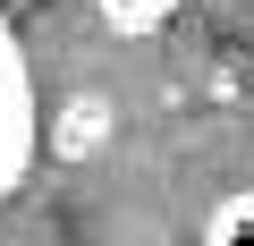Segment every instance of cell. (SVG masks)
<instances>
[{
    "label": "cell",
    "mask_w": 254,
    "mask_h": 246,
    "mask_svg": "<svg viewBox=\"0 0 254 246\" xmlns=\"http://www.w3.org/2000/svg\"><path fill=\"white\" fill-rule=\"evenodd\" d=\"M203 246H254V187H237V195L203 221Z\"/></svg>",
    "instance_id": "277c9868"
},
{
    "label": "cell",
    "mask_w": 254,
    "mask_h": 246,
    "mask_svg": "<svg viewBox=\"0 0 254 246\" xmlns=\"http://www.w3.org/2000/svg\"><path fill=\"white\" fill-rule=\"evenodd\" d=\"M60 145H68V153H93V145H110V102H102V93L68 102V119H60Z\"/></svg>",
    "instance_id": "3957f363"
},
{
    "label": "cell",
    "mask_w": 254,
    "mask_h": 246,
    "mask_svg": "<svg viewBox=\"0 0 254 246\" xmlns=\"http://www.w3.org/2000/svg\"><path fill=\"white\" fill-rule=\"evenodd\" d=\"M93 17H102L110 34L136 43V34H161V26L178 17V0H93Z\"/></svg>",
    "instance_id": "7a4b0ae2"
},
{
    "label": "cell",
    "mask_w": 254,
    "mask_h": 246,
    "mask_svg": "<svg viewBox=\"0 0 254 246\" xmlns=\"http://www.w3.org/2000/svg\"><path fill=\"white\" fill-rule=\"evenodd\" d=\"M43 153V110H34V68H26V43L9 34V17H0V204H9L26 187Z\"/></svg>",
    "instance_id": "6da1fadb"
}]
</instances>
